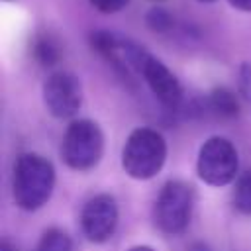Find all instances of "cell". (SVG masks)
<instances>
[{
    "instance_id": "10",
    "label": "cell",
    "mask_w": 251,
    "mask_h": 251,
    "mask_svg": "<svg viewBox=\"0 0 251 251\" xmlns=\"http://www.w3.org/2000/svg\"><path fill=\"white\" fill-rule=\"evenodd\" d=\"M33 57L39 65L51 67L61 59V45L57 43L55 37L43 33V35L35 37V41H33Z\"/></svg>"
},
{
    "instance_id": "17",
    "label": "cell",
    "mask_w": 251,
    "mask_h": 251,
    "mask_svg": "<svg viewBox=\"0 0 251 251\" xmlns=\"http://www.w3.org/2000/svg\"><path fill=\"white\" fill-rule=\"evenodd\" d=\"M188 251H212V249H210L208 243H204V241H194V243L188 247Z\"/></svg>"
},
{
    "instance_id": "11",
    "label": "cell",
    "mask_w": 251,
    "mask_h": 251,
    "mask_svg": "<svg viewBox=\"0 0 251 251\" xmlns=\"http://www.w3.org/2000/svg\"><path fill=\"white\" fill-rule=\"evenodd\" d=\"M233 204L241 214H251V171H245L237 176Z\"/></svg>"
},
{
    "instance_id": "5",
    "label": "cell",
    "mask_w": 251,
    "mask_h": 251,
    "mask_svg": "<svg viewBox=\"0 0 251 251\" xmlns=\"http://www.w3.org/2000/svg\"><path fill=\"white\" fill-rule=\"evenodd\" d=\"M237 151L226 137H210L198 151V175L206 184L226 186L237 176Z\"/></svg>"
},
{
    "instance_id": "6",
    "label": "cell",
    "mask_w": 251,
    "mask_h": 251,
    "mask_svg": "<svg viewBox=\"0 0 251 251\" xmlns=\"http://www.w3.org/2000/svg\"><path fill=\"white\" fill-rule=\"evenodd\" d=\"M43 104L55 118H71L82 104L80 80L67 71H57L43 82Z\"/></svg>"
},
{
    "instance_id": "13",
    "label": "cell",
    "mask_w": 251,
    "mask_h": 251,
    "mask_svg": "<svg viewBox=\"0 0 251 251\" xmlns=\"http://www.w3.org/2000/svg\"><path fill=\"white\" fill-rule=\"evenodd\" d=\"M145 24H147L149 29H153L157 33H165V31H169L175 25V20H173V16L165 8L155 6V8H151L145 14Z\"/></svg>"
},
{
    "instance_id": "4",
    "label": "cell",
    "mask_w": 251,
    "mask_h": 251,
    "mask_svg": "<svg viewBox=\"0 0 251 251\" xmlns=\"http://www.w3.org/2000/svg\"><path fill=\"white\" fill-rule=\"evenodd\" d=\"M194 192L182 180H169L155 202V222L165 233H180L192 216Z\"/></svg>"
},
{
    "instance_id": "9",
    "label": "cell",
    "mask_w": 251,
    "mask_h": 251,
    "mask_svg": "<svg viewBox=\"0 0 251 251\" xmlns=\"http://www.w3.org/2000/svg\"><path fill=\"white\" fill-rule=\"evenodd\" d=\"M208 106L220 118H235L239 114V100L233 90L226 86H216L208 96Z\"/></svg>"
},
{
    "instance_id": "15",
    "label": "cell",
    "mask_w": 251,
    "mask_h": 251,
    "mask_svg": "<svg viewBox=\"0 0 251 251\" xmlns=\"http://www.w3.org/2000/svg\"><path fill=\"white\" fill-rule=\"evenodd\" d=\"M129 0H90V4L102 14H116L127 6Z\"/></svg>"
},
{
    "instance_id": "12",
    "label": "cell",
    "mask_w": 251,
    "mask_h": 251,
    "mask_svg": "<svg viewBox=\"0 0 251 251\" xmlns=\"http://www.w3.org/2000/svg\"><path fill=\"white\" fill-rule=\"evenodd\" d=\"M37 251H73V241L63 229L51 227L43 233Z\"/></svg>"
},
{
    "instance_id": "21",
    "label": "cell",
    "mask_w": 251,
    "mask_h": 251,
    "mask_svg": "<svg viewBox=\"0 0 251 251\" xmlns=\"http://www.w3.org/2000/svg\"><path fill=\"white\" fill-rule=\"evenodd\" d=\"M198 2H214V0H198Z\"/></svg>"
},
{
    "instance_id": "1",
    "label": "cell",
    "mask_w": 251,
    "mask_h": 251,
    "mask_svg": "<svg viewBox=\"0 0 251 251\" xmlns=\"http://www.w3.org/2000/svg\"><path fill=\"white\" fill-rule=\"evenodd\" d=\"M55 186V169L51 161L37 153H22L14 165L12 192L22 210L41 208Z\"/></svg>"
},
{
    "instance_id": "3",
    "label": "cell",
    "mask_w": 251,
    "mask_h": 251,
    "mask_svg": "<svg viewBox=\"0 0 251 251\" xmlns=\"http://www.w3.org/2000/svg\"><path fill=\"white\" fill-rule=\"evenodd\" d=\"M104 151V135L96 122L76 120L73 122L61 143V157L71 169L88 171L92 169Z\"/></svg>"
},
{
    "instance_id": "8",
    "label": "cell",
    "mask_w": 251,
    "mask_h": 251,
    "mask_svg": "<svg viewBox=\"0 0 251 251\" xmlns=\"http://www.w3.org/2000/svg\"><path fill=\"white\" fill-rule=\"evenodd\" d=\"M137 73L143 76V80L147 82V86L151 88L155 98L165 108H169V110H178L180 108V104H182L180 82L159 59H155L151 53H145Z\"/></svg>"
},
{
    "instance_id": "2",
    "label": "cell",
    "mask_w": 251,
    "mask_h": 251,
    "mask_svg": "<svg viewBox=\"0 0 251 251\" xmlns=\"http://www.w3.org/2000/svg\"><path fill=\"white\" fill-rule=\"evenodd\" d=\"M167 159V143L163 135L151 127H137L129 133L124 151L122 167L137 180H147L155 176Z\"/></svg>"
},
{
    "instance_id": "7",
    "label": "cell",
    "mask_w": 251,
    "mask_h": 251,
    "mask_svg": "<svg viewBox=\"0 0 251 251\" xmlns=\"http://www.w3.org/2000/svg\"><path fill=\"white\" fill-rule=\"evenodd\" d=\"M80 226L84 235L94 241L102 243L108 241L118 226V204L110 194H98L90 198L80 214Z\"/></svg>"
},
{
    "instance_id": "18",
    "label": "cell",
    "mask_w": 251,
    "mask_h": 251,
    "mask_svg": "<svg viewBox=\"0 0 251 251\" xmlns=\"http://www.w3.org/2000/svg\"><path fill=\"white\" fill-rule=\"evenodd\" d=\"M0 251H16V249H14L8 241H2V243H0Z\"/></svg>"
},
{
    "instance_id": "22",
    "label": "cell",
    "mask_w": 251,
    "mask_h": 251,
    "mask_svg": "<svg viewBox=\"0 0 251 251\" xmlns=\"http://www.w3.org/2000/svg\"><path fill=\"white\" fill-rule=\"evenodd\" d=\"M4 2H10V0H4Z\"/></svg>"
},
{
    "instance_id": "20",
    "label": "cell",
    "mask_w": 251,
    "mask_h": 251,
    "mask_svg": "<svg viewBox=\"0 0 251 251\" xmlns=\"http://www.w3.org/2000/svg\"><path fill=\"white\" fill-rule=\"evenodd\" d=\"M149 2H165V0H149Z\"/></svg>"
},
{
    "instance_id": "16",
    "label": "cell",
    "mask_w": 251,
    "mask_h": 251,
    "mask_svg": "<svg viewBox=\"0 0 251 251\" xmlns=\"http://www.w3.org/2000/svg\"><path fill=\"white\" fill-rule=\"evenodd\" d=\"M233 8L241 10V12H251V0H227Z\"/></svg>"
},
{
    "instance_id": "19",
    "label": "cell",
    "mask_w": 251,
    "mask_h": 251,
    "mask_svg": "<svg viewBox=\"0 0 251 251\" xmlns=\"http://www.w3.org/2000/svg\"><path fill=\"white\" fill-rule=\"evenodd\" d=\"M129 251H155V249H151V247H147V245H139V247H133V249H129Z\"/></svg>"
},
{
    "instance_id": "14",
    "label": "cell",
    "mask_w": 251,
    "mask_h": 251,
    "mask_svg": "<svg viewBox=\"0 0 251 251\" xmlns=\"http://www.w3.org/2000/svg\"><path fill=\"white\" fill-rule=\"evenodd\" d=\"M237 88H239V94L247 102H251V63H241L237 73Z\"/></svg>"
}]
</instances>
